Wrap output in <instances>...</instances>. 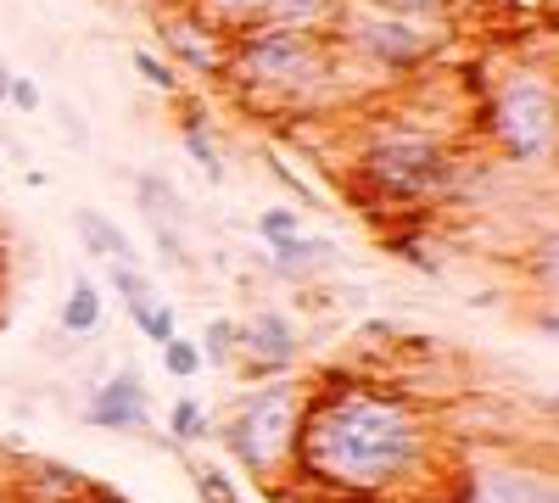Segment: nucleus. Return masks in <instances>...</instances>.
<instances>
[{"instance_id":"nucleus-1","label":"nucleus","mask_w":559,"mask_h":503,"mask_svg":"<svg viewBox=\"0 0 559 503\" xmlns=\"http://www.w3.org/2000/svg\"><path fill=\"white\" fill-rule=\"evenodd\" d=\"M419 459H426V426H419L414 403L397 392L331 386L302 403L292 470L324 492H386L408 481Z\"/></svg>"},{"instance_id":"nucleus-2","label":"nucleus","mask_w":559,"mask_h":503,"mask_svg":"<svg viewBox=\"0 0 559 503\" xmlns=\"http://www.w3.org/2000/svg\"><path fill=\"white\" fill-rule=\"evenodd\" d=\"M297 420H302V386L297 381H274V386L252 392L241 403V415L224 426V447L236 453L252 476H274L280 465H292Z\"/></svg>"},{"instance_id":"nucleus-3","label":"nucleus","mask_w":559,"mask_h":503,"mask_svg":"<svg viewBox=\"0 0 559 503\" xmlns=\"http://www.w3.org/2000/svg\"><path fill=\"white\" fill-rule=\"evenodd\" d=\"M487 134L515 163L543 157L548 141H554V84H548V73H537V68L509 73L487 101Z\"/></svg>"},{"instance_id":"nucleus-4","label":"nucleus","mask_w":559,"mask_h":503,"mask_svg":"<svg viewBox=\"0 0 559 503\" xmlns=\"http://www.w3.org/2000/svg\"><path fill=\"white\" fill-rule=\"evenodd\" d=\"M358 168H364V179H369L381 196H397V202L431 196V191H442L448 179H453L448 146L426 141V134H386V141H376V146L364 152Z\"/></svg>"},{"instance_id":"nucleus-5","label":"nucleus","mask_w":559,"mask_h":503,"mask_svg":"<svg viewBox=\"0 0 559 503\" xmlns=\"http://www.w3.org/2000/svg\"><path fill=\"white\" fill-rule=\"evenodd\" d=\"M229 68L247 84H308L324 73V45L313 28H247Z\"/></svg>"},{"instance_id":"nucleus-6","label":"nucleus","mask_w":559,"mask_h":503,"mask_svg":"<svg viewBox=\"0 0 559 503\" xmlns=\"http://www.w3.org/2000/svg\"><path fill=\"white\" fill-rule=\"evenodd\" d=\"M236 347L252 358V375H274V370H292V363H297L302 336H297V325L286 313L263 308V313H252L247 325L236 331Z\"/></svg>"},{"instance_id":"nucleus-7","label":"nucleus","mask_w":559,"mask_h":503,"mask_svg":"<svg viewBox=\"0 0 559 503\" xmlns=\"http://www.w3.org/2000/svg\"><path fill=\"white\" fill-rule=\"evenodd\" d=\"M84 420L96 426V431H146L152 408H146V381H140L134 363H123L107 386H96V397H90V408H84Z\"/></svg>"},{"instance_id":"nucleus-8","label":"nucleus","mask_w":559,"mask_h":503,"mask_svg":"<svg viewBox=\"0 0 559 503\" xmlns=\"http://www.w3.org/2000/svg\"><path fill=\"white\" fill-rule=\"evenodd\" d=\"M471 503H559L554 481L521 465H492L471 476Z\"/></svg>"},{"instance_id":"nucleus-9","label":"nucleus","mask_w":559,"mask_h":503,"mask_svg":"<svg viewBox=\"0 0 559 503\" xmlns=\"http://www.w3.org/2000/svg\"><path fill=\"white\" fill-rule=\"evenodd\" d=\"M140 207H146V218H152V230H157V247H163V258L185 263V241H179L185 202H179V191L168 185L163 173H140Z\"/></svg>"},{"instance_id":"nucleus-10","label":"nucleus","mask_w":559,"mask_h":503,"mask_svg":"<svg viewBox=\"0 0 559 503\" xmlns=\"http://www.w3.org/2000/svg\"><path fill=\"white\" fill-rule=\"evenodd\" d=\"M269 263L280 274H292V280H308L319 268H336L342 252L331 241H308V236H286V241H269Z\"/></svg>"},{"instance_id":"nucleus-11","label":"nucleus","mask_w":559,"mask_h":503,"mask_svg":"<svg viewBox=\"0 0 559 503\" xmlns=\"http://www.w3.org/2000/svg\"><path fill=\"white\" fill-rule=\"evenodd\" d=\"M79 241L96 252L102 263H134V247H129V236L118 230V224L107 218V213H96V207H79Z\"/></svg>"},{"instance_id":"nucleus-12","label":"nucleus","mask_w":559,"mask_h":503,"mask_svg":"<svg viewBox=\"0 0 559 503\" xmlns=\"http://www.w3.org/2000/svg\"><path fill=\"white\" fill-rule=\"evenodd\" d=\"M364 45H369L381 62H392V68H403V62H414L419 51H426V39H419L408 23H369V28H364Z\"/></svg>"},{"instance_id":"nucleus-13","label":"nucleus","mask_w":559,"mask_h":503,"mask_svg":"<svg viewBox=\"0 0 559 503\" xmlns=\"http://www.w3.org/2000/svg\"><path fill=\"white\" fill-rule=\"evenodd\" d=\"M202 7H207V23H213V28L247 34V28H263V23H269L274 0H202Z\"/></svg>"},{"instance_id":"nucleus-14","label":"nucleus","mask_w":559,"mask_h":503,"mask_svg":"<svg viewBox=\"0 0 559 503\" xmlns=\"http://www.w3.org/2000/svg\"><path fill=\"white\" fill-rule=\"evenodd\" d=\"M96 325H102V291L90 280H79L62 302V336H90Z\"/></svg>"},{"instance_id":"nucleus-15","label":"nucleus","mask_w":559,"mask_h":503,"mask_svg":"<svg viewBox=\"0 0 559 503\" xmlns=\"http://www.w3.org/2000/svg\"><path fill=\"white\" fill-rule=\"evenodd\" d=\"M107 280H112V291L123 297V308H129V319H140L152 302H157V286L140 274L134 263H107Z\"/></svg>"},{"instance_id":"nucleus-16","label":"nucleus","mask_w":559,"mask_h":503,"mask_svg":"<svg viewBox=\"0 0 559 503\" xmlns=\"http://www.w3.org/2000/svg\"><path fill=\"white\" fill-rule=\"evenodd\" d=\"M213 426H207V408L197 403V397H179L174 408H168V436L174 442H202Z\"/></svg>"},{"instance_id":"nucleus-17","label":"nucleus","mask_w":559,"mask_h":503,"mask_svg":"<svg viewBox=\"0 0 559 503\" xmlns=\"http://www.w3.org/2000/svg\"><path fill=\"white\" fill-rule=\"evenodd\" d=\"M202 347L197 342H185V336H168L163 342V370L174 375V381H191V375H202Z\"/></svg>"},{"instance_id":"nucleus-18","label":"nucleus","mask_w":559,"mask_h":503,"mask_svg":"<svg viewBox=\"0 0 559 503\" xmlns=\"http://www.w3.org/2000/svg\"><path fill=\"white\" fill-rule=\"evenodd\" d=\"M236 319H207V331H202V358H213V363H229V352H236Z\"/></svg>"},{"instance_id":"nucleus-19","label":"nucleus","mask_w":559,"mask_h":503,"mask_svg":"<svg viewBox=\"0 0 559 503\" xmlns=\"http://www.w3.org/2000/svg\"><path fill=\"white\" fill-rule=\"evenodd\" d=\"M185 146H191V157L202 163V173H207V179H224V163H218V146L207 141V129H202V118H185Z\"/></svg>"},{"instance_id":"nucleus-20","label":"nucleus","mask_w":559,"mask_h":503,"mask_svg":"<svg viewBox=\"0 0 559 503\" xmlns=\"http://www.w3.org/2000/svg\"><path fill=\"white\" fill-rule=\"evenodd\" d=\"M258 236H263V241L302 236V213H297V207H269V213H258Z\"/></svg>"},{"instance_id":"nucleus-21","label":"nucleus","mask_w":559,"mask_h":503,"mask_svg":"<svg viewBox=\"0 0 559 503\" xmlns=\"http://www.w3.org/2000/svg\"><path fill=\"white\" fill-rule=\"evenodd\" d=\"M134 325L146 331V342H157V347H163L168 336H179V319H174V308H168V302H152L146 313L134 319Z\"/></svg>"},{"instance_id":"nucleus-22","label":"nucleus","mask_w":559,"mask_h":503,"mask_svg":"<svg viewBox=\"0 0 559 503\" xmlns=\"http://www.w3.org/2000/svg\"><path fill=\"white\" fill-rule=\"evenodd\" d=\"M134 68L146 73V84H152V89H168V96L179 89V68H174V62H163V57H152V51H134Z\"/></svg>"},{"instance_id":"nucleus-23","label":"nucleus","mask_w":559,"mask_h":503,"mask_svg":"<svg viewBox=\"0 0 559 503\" xmlns=\"http://www.w3.org/2000/svg\"><path fill=\"white\" fill-rule=\"evenodd\" d=\"M191 476H197V492H202L207 503H241V498H236V487H229V481H224L213 465H197Z\"/></svg>"},{"instance_id":"nucleus-24","label":"nucleus","mask_w":559,"mask_h":503,"mask_svg":"<svg viewBox=\"0 0 559 503\" xmlns=\"http://www.w3.org/2000/svg\"><path fill=\"white\" fill-rule=\"evenodd\" d=\"M57 118H62V134H68V141L84 152V146H90V129H84V118L73 112V101H57Z\"/></svg>"},{"instance_id":"nucleus-25","label":"nucleus","mask_w":559,"mask_h":503,"mask_svg":"<svg viewBox=\"0 0 559 503\" xmlns=\"http://www.w3.org/2000/svg\"><path fill=\"white\" fill-rule=\"evenodd\" d=\"M7 101H12V107H23V112H34V107H39V89H34V79L12 73V89H7Z\"/></svg>"},{"instance_id":"nucleus-26","label":"nucleus","mask_w":559,"mask_h":503,"mask_svg":"<svg viewBox=\"0 0 559 503\" xmlns=\"http://www.w3.org/2000/svg\"><path fill=\"white\" fill-rule=\"evenodd\" d=\"M163 39H179V45H185V39H191V28H185V23H168V28H163ZM191 62H202V68H213L218 57H213V51H202V45H191Z\"/></svg>"},{"instance_id":"nucleus-27","label":"nucleus","mask_w":559,"mask_h":503,"mask_svg":"<svg viewBox=\"0 0 559 503\" xmlns=\"http://www.w3.org/2000/svg\"><path fill=\"white\" fill-rule=\"evenodd\" d=\"M381 7H392V12H431V7H442V0H381Z\"/></svg>"},{"instance_id":"nucleus-28","label":"nucleus","mask_w":559,"mask_h":503,"mask_svg":"<svg viewBox=\"0 0 559 503\" xmlns=\"http://www.w3.org/2000/svg\"><path fill=\"white\" fill-rule=\"evenodd\" d=\"M0 280H7V247H0Z\"/></svg>"}]
</instances>
